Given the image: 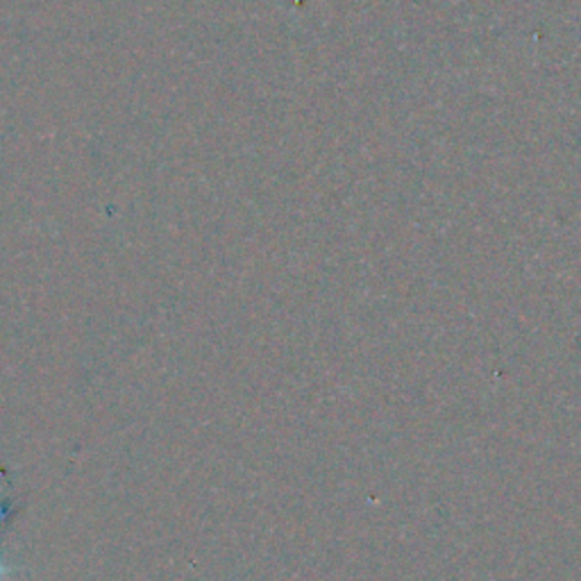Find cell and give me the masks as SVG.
I'll list each match as a JSON object with an SVG mask.
<instances>
[{"label":"cell","mask_w":581,"mask_h":581,"mask_svg":"<svg viewBox=\"0 0 581 581\" xmlns=\"http://www.w3.org/2000/svg\"><path fill=\"white\" fill-rule=\"evenodd\" d=\"M3 574H6V565H3V561H0V579H3Z\"/></svg>","instance_id":"6da1fadb"}]
</instances>
